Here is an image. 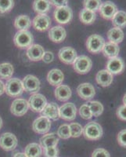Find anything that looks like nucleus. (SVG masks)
I'll return each instance as SVG.
<instances>
[{
  "mask_svg": "<svg viewBox=\"0 0 126 157\" xmlns=\"http://www.w3.org/2000/svg\"><path fill=\"white\" fill-rule=\"evenodd\" d=\"M83 135L89 141H96L100 139L103 136V128L98 123L94 121L89 122L83 127Z\"/></svg>",
  "mask_w": 126,
  "mask_h": 157,
  "instance_id": "nucleus-1",
  "label": "nucleus"
},
{
  "mask_svg": "<svg viewBox=\"0 0 126 157\" xmlns=\"http://www.w3.org/2000/svg\"><path fill=\"white\" fill-rule=\"evenodd\" d=\"M22 81L18 78H11L5 84V93L11 98H18L24 93Z\"/></svg>",
  "mask_w": 126,
  "mask_h": 157,
  "instance_id": "nucleus-2",
  "label": "nucleus"
},
{
  "mask_svg": "<svg viewBox=\"0 0 126 157\" xmlns=\"http://www.w3.org/2000/svg\"><path fill=\"white\" fill-rule=\"evenodd\" d=\"M16 47L20 49L29 48L34 43V38L29 31H18L13 38Z\"/></svg>",
  "mask_w": 126,
  "mask_h": 157,
  "instance_id": "nucleus-3",
  "label": "nucleus"
},
{
  "mask_svg": "<svg viewBox=\"0 0 126 157\" xmlns=\"http://www.w3.org/2000/svg\"><path fill=\"white\" fill-rule=\"evenodd\" d=\"M92 66V61L88 56L81 55L77 57L73 63V68L77 73L85 75L91 70Z\"/></svg>",
  "mask_w": 126,
  "mask_h": 157,
  "instance_id": "nucleus-4",
  "label": "nucleus"
},
{
  "mask_svg": "<svg viewBox=\"0 0 126 157\" xmlns=\"http://www.w3.org/2000/svg\"><path fill=\"white\" fill-rule=\"evenodd\" d=\"M105 40L101 36L97 34L91 35L86 40V48L92 54H98L103 50Z\"/></svg>",
  "mask_w": 126,
  "mask_h": 157,
  "instance_id": "nucleus-5",
  "label": "nucleus"
},
{
  "mask_svg": "<svg viewBox=\"0 0 126 157\" xmlns=\"http://www.w3.org/2000/svg\"><path fill=\"white\" fill-rule=\"evenodd\" d=\"M54 16L57 23L61 25H66L72 20L73 11L69 6H66L63 7L57 8L54 11Z\"/></svg>",
  "mask_w": 126,
  "mask_h": 157,
  "instance_id": "nucleus-6",
  "label": "nucleus"
},
{
  "mask_svg": "<svg viewBox=\"0 0 126 157\" xmlns=\"http://www.w3.org/2000/svg\"><path fill=\"white\" fill-rule=\"evenodd\" d=\"M28 102L29 108L35 113H41L47 105L46 97L39 93L32 94Z\"/></svg>",
  "mask_w": 126,
  "mask_h": 157,
  "instance_id": "nucleus-7",
  "label": "nucleus"
},
{
  "mask_svg": "<svg viewBox=\"0 0 126 157\" xmlns=\"http://www.w3.org/2000/svg\"><path fill=\"white\" fill-rule=\"evenodd\" d=\"M22 83H23L24 90L28 93L33 94H37L41 86V83L39 78L32 75H26L22 81Z\"/></svg>",
  "mask_w": 126,
  "mask_h": 157,
  "instance_id": "nucleus-8",
  "label": "nucleus"
},
{
  "mask_svg": "<svg viewBox=\"0 0 126 157\" xmlns=\"http://www.w3.org/2000/svg\"><path fill=\"white\" fill-rule=\"evenodd\" d=\"M77 108L75 104L66 103L59 108L60 118L66 121H72L76 118Z\"/></svg>",
  "mask_w": 126,
  "mask_h": 157,
  "instance_id": "nucleus-9",
  "label": "nucleus"
},
{
  "mask_svg": "<svg viewBox=\"0 0 126 157\" xmlns=\"http://www.w3.org/2000/svg\"><path fill=\"white\" fill-rule=\"evenodd\" d=\"M17 143V138L12 133H3L0 136V147L5 151L14 150Z\"/></svg>",
  "mask_w": 126,
  "mask_h": 157,
  "instance_id": "nucleus-10",
  "label": "nucleus"
},
{
  "mask_svg": "<svg viewBox=\"0 0 126 157\" xmlns=\"http://www.w3.org/2000/svg\"><path fill=\"white\" fill-rule=\"evenodd\" d=\"M59 59L66 64H73L77 58V52L71 47H64L59 50Z\"/></svg>",
  "mask_w": 126,
  "mask_h": 157,
  "instance_id": "nucleus-11",
  "label": "nucleus"
},
{
  "mask_svg": "<svg viewBox=\"0 0 126 157\" xmlns=\"http://www.w3.org/2000/svg\"><path fill=\"white\" fill-rule=\"evenodd\" d=\"M28 108V102L27 101L23 98H17L12 102L10 111L14 116H22L27 113Z\"/></svg>",
  "mask_w": 126,
  "mask_h": 157,
  "instance_id": "nucleus-12",
  "label": "nucleus"
},
{
  "mask_svg": "<svg viewBox=\"0 0 126 157\" xmlns=\"http://www.w3.org/2000/svg\"><path fill=\"white\" fill-rule=\"evenodd\" d=\"M51 127V122L48 118L40 116L32 123V129L37 134H44L49 132Z\"/></svg>",
  "mask_w": 126,
  "mask_h": 157,
  "instance_id": "nucleus-13",
  "label": "nucleus"
},
{
  "mask_svg": "<svg viewBox=\"0 0 126 157\" xmlns=\"http://www.w3.org/2000/svg\"><path fill=\"white\" fill-rule=\"evenodd\" d=\"M77 94L83 100L90 101L96 95V90L91 83L84 82L78 86Z\"/></svg>",
  "mask_w": 126,
  "mask_h": 157,
  "instance_id": "nucleus-14",
  "label": "nucleus"
},
{
  "mask_svg": "<svg viewBox=\"0 0 126 157\" xmlns=\"http://www.w3.org/2000/svg\"><path fill=\"white\" fill-rule=\"evenodd\" d=\"M32 25L37 31L45 32L50 29L51 19L47 14H38L32 21Z\"/></svg>",
  "mask_w": 126,
  "mask_h": 157,
  "instance_id": "nucleus-15",
  "label": "nucleus"
},
{
  "mask_svg": "<svg viewBox=\"0 0 126 157\" xmlns=\"http://www.w3.org/2000/svg\"><path fill=\"white\" fill-rule=\"evenodd\" d=\"M106 68V69L113 75H118L122 73L124 70V63L121 57H114L109 59Z\"/></svg>",
  "mask_w": 126,
  "mask_h": 157,
  "instance_id": "nucleus-16",
  "label": "nucleus"
},
{
  "mask_svg": "<svg viewBox=\"0 0 126 157\" xmlns=\"http://www.w3.org/2000/svg\"><path fill=\"white\" fill-rule=\"evenodd\" d=\"M99 12L100 16L106 20H111L114 14L117 12V7L114 2L107 1V2L101 3Z\"/></svg>",
  "mask_w": 126,
  "mask_h": 157,
  "instance_id": "nucleus-17",
  "label": "nucleus"
},
{
  "mask_svg": "<svg viewBox=\"0 0 126 157\" xmlns=\"http://www.w3.org/2000/svg\"><path fill=\"white\" fill-rule=\"evenodd\" d=\"M67 36L66 30L62 26H54L49 31V38L51 41L56 43H61Z\"/></svg>",
  "mask_w": 126,
  "mask_h": 157,
  "instance_id": "nucleus-18",
  "label": "nucleus"
},
{
  "mask_svg": "<svg viewBox=\"0 0 126 157\" xmlns=\"http://www.w3.org/2000/svg\"><path fill=\"white\" fill-rule=\"evenodd\" d=\"M42 116L48 118L49 120H57L60 118L59 116V106L54 102L47 103L46 107L41 112Z\"/></svg>",
  "mask_w": 126,
  "mask_h": 157,
  "instance_id": "nucleus-19",
  "label": "nucleus"
},
{
  "mask_svg": "<svg viewBox=\"0 0 126 157\" xmlns=\"http://www.w3.org/2000/svg\"><path fill=\"white\" fill-rule=\"evenodd\" d=\"M114 79V75L110 73L107 69L100 70L96 75V80L99 85L103 87H107L111 85Z\"/></svg>",
  "mask_w": 126,
  "mask_h": 157,
  "instance_id": "nucleus-20",
  "label": "nucleus"
},
{
  "mask_svg": "<svg viewBox=\"0 0 126 157\" xmlns=\"http://www.w3.org/2000/svg\"><path fill=\"white\" fill-rule=\"evenodd\" d=\"M44 53V48L39 44H33L27 50L28 57L32 61H39L42 60Z\"/></svg>",
  "mask_w": 126,
  "mask_h": 157,
  "instance_id": "nucleus-21",
  "label": "nucleus"
},
{
  "mask_svg": "<svg viewBox=\"0 0 126 157\" xmlns=\"http://www.w3.org/2000/svg\"><path fill=\"white\" fill-rule=\"evenodd\" d=\"M64 78V73L62 71L57 68H54L49 71L48 75H47V81L52 86H58L61 85Z\"/></svg>",
  "mask_w": 126,
  "mask_h": 157,
  "instance_id": "nucleus-22",
  "label": "nucleus"
},
{
  "mask_svg": "<svg viewBox=\"0 0 126 157\" xmlns=\"http://www.w3.org/2000/svg\"><path fill=\"white\" fill-rule=\"evenodd\" d=\"M72 92L67 85H60L55 90V97L60 101H67L71 98Z\"/></svg>",
  "mask_w": 126,
  "mask_h": 157,
  "instance_id": "nucleus-23",
  "label": "nucleus"
},
{
  "mask_svg": "<svg viewBox=\"0 0 126 157\" xmlns=\"http://www.w3.org/2000/svg\"><path fill=\"white\" fill-rule=\"evenodd\" d=\"M124 38V32L122 31V29H118V28H113L107 32V39L110 43L118 45L119 43H121L123 41Z\"/></svg>",
  "mask_w": 126,
  "mask_h": 157,
  "instance_id": "nucleus-24",
  "label": "nucleus"
},
{
  "mask_svg": "<svg viewBox=\"0 0 126 157\" xmlns=\"http://www.w3.org/2000/svg\"><path fill=\"white\" fill-rule=\"evenodd\" d=\"M39 141H40L41 147H43V148L54 147L58 145L59 137L54 133H50V134H47L43 136L40 138Z\"/></svg>",
  "mask_w": 126,
  "mask_h": 157,
  "instance_id": "nucleus-25",
  "label": "nucleus"
},
{
  "mask_svg": "<svg viewBox=\"0 0 126 157\" xmlns=\"http://www.w3.org/2000/svg\"><path fill=\"white\" fill-rule=\"evenodd\" d=\"M102 52H103V55L107 58H114V57H117L118 56L120 48H119V46L117 44L107 42V43H105Z\"/></svg>",
  "mask_w": 126,
  "mask_h": 157,
  "instance_id": "nucleus-26",
  "label": "nucleus"
},
{
  "mask_svg": "<svg viewBox=\"0 0 126 157\" xmlns=\"http://www.w3.org/2000/svg\"><path fill=\"white\" fill-rule=\"evenodd\" d=\"M31 25V21L30 17L27 15H20L14 21L15 28L19 31H28Z\"/></svg>",
  "mask_w": 126,
  "mask_h": 157,
  "instance_id": "nucleus-27",
  "label": "nucleus"
},
{
  "mask_svg": "<svg viewBox=\"0 0 126 157\" xmlns=\"http://www.w3.org/2000/svg\"><path fill=\"white\" fill-rule=\"evenodd\" d=\"M112 25L114 28L124 29L126 27V12L123 10H117L111 19Z\"/></svg>",
  "mask_w": 126,
  "mask_h": 157,
  "instance_id": "nucleus-28",
  "label": "nucleus"
},
{
  "mask_svg": "<svg viewBox=\"0 0 126 157\" xmlns=\"http://www.w3.org/2000/svg\"><path fill=\"white\" fill-rule=\"evenodd\" d=\"M33 10L39 14H46L50 10V1L46 0H35L33 2Z\"/></svg>",
  "mask_w": 126,
  "mask_h": 157,
  "instance_id": "nucleus-29",
  "label": "nucleus"
},
{
  "mask_svg": "<svg viewBox=\"0 0 126 157\" xmlns=\"http://www.w3.org/2000/svg\"><path fill=\"white\" fill-rule=\"evenodd\" d=\"M24 154L28 157H40L43 155V149L37 143H31L25 148Z\"/></svg>",
  "mask_w": 126,
  "mask_h": 157,
  "instance_id": "nucleus-30",
  "label": "nucleus"
},
{
  "mask_svg": "<svg viewBox=\"0 0 126 157\" xmlns=\"http://www.w3.org/2000/svg\"><path fill=\"white\" fill-rule=\"evenodd\" d=\"M96 13L83 9L79 13V19L85 25H91L96 21Z\"/></svg>",
  "mask_w": 126,
  "mask_h": 157,
  "instance_id": "nucleus-31",
  "label": "nucleus"
},
{
  "mask_svg": "<svg viewBox=\"0 0 126 157\" xmlns=\"http://www.w3.org/2000/svg\"><path fill=\"white\" fill-rule=\"evenodd\" d=\"M13 67L10 63H2L0 64V78L9 80L13 74Z\"/></svg>",
  "mask_w": 126,
  "mask_h": 157,
  "instance_id": "nucleus-32",
  "label": "nucleus"
},
{
  "mask_svg": "<svg viewBox=\"0 0 126 157\" xmlns=\"http://www.w3.org/2000/svg\"><path fill=\"white\" fill-rule=\"evenodd\" d=\"M86 104L88 105L89 109H90L92 116L98 117V116H99L103 113V105L99 101H89Z\"/></svg>",
  "mask_w": 126,
  "mask_h": 157,
  "instance_id": "nucleus-33",
  "label": "nucleus"
},
{
  "mask_svg": "<svg viewBox=\"0 0 126 157\" xmlns=\"http://www.w3.org/2000/svg\"><path fill=\"white\" fill-rule=\"evenodd\" d=\"M84 3V9L90 10L92 12L96 13V11L99 10L100 6H101V2L99 0H85L83 2Z\"/></svg>",
  "mask_w": 126,
  "mask_h": 157,
  "instance_id": "nucleus-34",
  "label": "nucleus"
},
{
  "mask_svg": "<svg viewBox=\"0 0 126 157\" xmlns=\"http://www.w3.org/2000/svg\"><path fill=\"white\" fill-rule=\"evenodd\" d=\"M70 131H71V137H78L83 133V127L80 123H72L69 125Z\"/></svg>",
  "mask_w": 126,
  "mask_h": 157,
  "instance_id": "nucleus-35",
  "label": "nucleus"
},
{
  "mask_svg": "<svg viewBox=\"0 0 126 157\" xmlns=\"http://www.w3.org/2000/svg\"><path fill=\"white\" fill-rule=\"evenodd\" d=\"M57 135L62 139H68L71 137V131H70L69 125L63 124L57 130Z\"/></svg>",
  "mask_w": 126,
  "mask_h": 157,
  "instance_id": "nucleus-36",
  "label": "nucleus"
},
{
  "mask_svg": "<svg viewBox=\"0 0 126 157\" xmlns=\"http://www.w3.org/2000/svg\"><path fill=\"white\" fill-rule=\"evenodd\" d=\"M14 6V2L11 0H0V13H5L9 12Z\"/></svg>",
  "mask_w": 126,
  "mask_h": 157,
  "instance_id": "nucleus-37",
  "label": "nucleus"
},
{
  "mask_svg": "<svg viewBox=\"0 0 126 157\" xmlns=\"http://www.w3.org/2000/svg\"><path fill=\"white\" fill-rule=\"evenodd\" d=\"M79 115L84 120H90L92 118V113L87 104H84L79 109Z\"/></svg>",
  "mask_w": 126,
  "mask_h": 157,
  "instance_id": "nucleus-38",
  "label": "nucleus"
},
{
  "mask_svg": "<svg viewBox=\"0 0 126 157\" xmlns=\"http://www.w3.org/2000/svg\"><path fill=\"white\" fill-rule=\"evenodd\" d=\"M58 153L59 150L57 146L44 148V155L46 157H57Z\"/></svg>",
  "mask_w": 126,
  "mask_h": 157,
  "instance_id": "nucleus-39",
  "label": "nucleus"
},
{
  "mask_svg": "<svg viewBox=\"0 0 126 157\" xmlns=\"http://www.w3.org/2000/svg\"><path fill=\"white\" fill-rule=\"evenodd\" d=\"M92 157H110V155L108 151H107L105 148H99L93 151Z\"/></svg>",
  "mask_w": 126,
  "mask_h": 157,
  "instance_id": "nucleus-40",
  "label": "nucleus"
},
{
  "mask_svg": "<svg viewBox=\"0 0 126 157\" xmlns=\"http://www.w3.org/2000/svg\"><path fill=\"white\" fill-rule=\"evenodd\" d=\"M117 140L119 145H121V147H124V148H126V129L121 130L118 133Z\"/></svg>",
  "mask_w": 126,
  "mask_h": 157,
  "instance_id": "nucleus-41",
  "label": "nucleus"
},
{
  "mask_svg": "<svg viewBox=\"0 0 126 157\" xmlns=\"http://www.w3.org/2000/svg\"><path fill=\"white\" fill-rule=\"evenodd\" d=\"M116 114H117V116L119 120H122V121H126V106L124 105L119 106L117 109Z\"/></svg>",
  "mask_w": 126,
  "mask_h": 157,
  "instance_id": "nucleus-42",
  "label": "nucleus"
},
{
  "mask_svg": "<svg viewBox=\"0 0 126 157\" xmlns=\"http://www.w3.org/2000/svg\"><path fill=\"white\" fill-rule=\"evenodd\" d=\"M42 60H43L45 63H46V64L51 63L52 61L54 60V54L50 51L45 52L44 55H43Z\"/></svg>",
  "mask_w": 126,
  "mask_h": 157,
  "instance_id": "nucleus-43",
  "label": "nucleus"
},
{
  "mask_svg": "<svg viewBox=\"0 0 126 157\" xmlns=\"http://www.w3.org/2000/svg\"><path fill=\"white\" fill-rule=\"evenodd\" d=\"M50 3H52L54 6H57V8L59 7H63V6H66L68 5V1H66V0H61V1H50Z\"/></svg>",
  "mask_w": 126,
  "mask_h": 157,
  "instance_id": "nucleus-44",
  "label": "nucleus"
},
{
  "mask_svg": "<svg viewBox=\"0 0 126 157\" xmlns=\"http://www.w3.org/2000/svg\"><path fill=\"white\" fill-rule=\"evenodd\" d=\"M5 93V83L0 79V96Z\"/></svg>",
  "mask_w": 126,
  "mask_h": 157,
  "instance_id": "nucleus-45",
  "label": "nucleus"
},
{
  "mask_svg": "<svg viewBox=\"0 0 126 157\" xmlns=\"http://www.w3.org/2000/svg\"><path fill=\"white\" fill-rule=\"evenodd\" d=\"M13 157H28V156L25 155L24 152H17L16 154H14Z\"/></svg>",
  "mask_w": 126,
  "mask_h": 157,
  "instance_id": "nucleus-46",
  "label": "nucleus"
},
{
  "mask_svg": "<svg viewBox=\"0 0 126 157\" xmlns=\"http://www.w3.org/2000/svg\"><path fill=\"white\" fill-rule=\"evenodd\" d=\"M122 101H123V105L126 106V93H125V94L124 95V97H123Z\"/></svg>",
  "mask_w": 126,
  "mask_h": 157,
  "instance_id": "nucleus-47",
  "label": "nucleus"
},
{
  "mask_svg": "<svg viewBox=\"0 0 126 157\" xmlns=\"http://www.w3.org/2000/svg\"><path fill=\"white\" fill-rule=\"evenodd\" d=\"M2 127V118L0 117V130H1Z\"/></svg>",
  "mask_w": 126,
  "mask_h": 157,
  "instance_id": "nucleus-48",
  "label": "nucleus"
}]
</instances>
